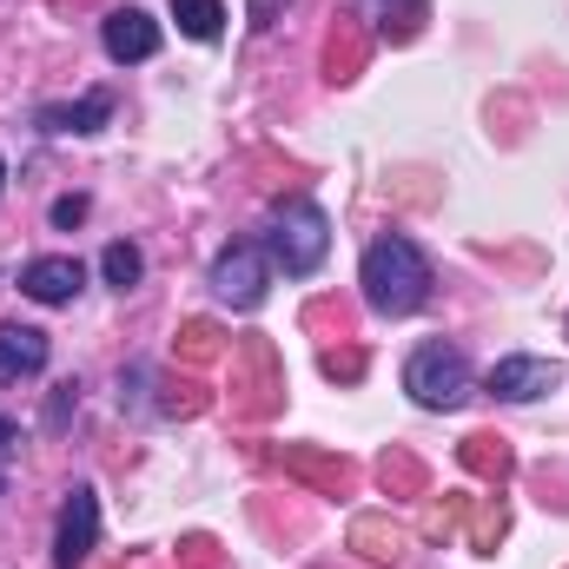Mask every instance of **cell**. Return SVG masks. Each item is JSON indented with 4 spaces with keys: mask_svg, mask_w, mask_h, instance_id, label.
<instances>
[{
    "mask_svg": "<svg viewBox=\"0 0 569 569\" xmlns=\"http://www.w3.org/2000/svg\"><path fill=\"white\" fill-rule=\"evenodd\" d=\"M266 252H272V266H279L284 279H311V272L325 266V252H331V219H325V206H318V199H284V206H272V219H266Z\"/></svg>",
    "mask_w": 569,
    "mask_h": 569,
    "instance_id": "2",
    "label": "cell"
},
{
    "mask_svg": "<svg viewBox=\"0 0 569 569\" xmlns=\"http://www.w3.org/2000/svg\"><path fill=\"white\" fill-rule=\"evenodd\" d=\"M47 371V331L40 325H0V385Z\"/></svg>",
    "mask_w": 569,
    "mask_h": 569,
    "instance_id": "9",
    "label": "cell"
},
{
    "mask_svg": "<svg viewBox=\"0 0 569 569\" xmlns=\"http://www.w3.org/2000/svg\"><path fill=\"white\" fill-rule=\"evenodd\" d=\"M166 7H172V20H179L186 40H219L226 33V7L219 0H166Z\"/></svg>",
    "mask_w": 569,
    "mask_h": 569,
    "instance_id": "11",
    "label": "cell"
},
{
    "mask_svg": "<svg viewBox=\"0 0 569 569\" xmlns=\"http://www.w3.org/2000/svg\"><path fill=\"white\" fill-rule=\"evenodd\" d=\"M405 391H411L425 411H457V405H470L477 371H470V358H463L457 345L430 338V345H418V351L405 358Z\"/></svg>",
    "mask_w": 569,
    "mask_h": 569,
    "instance_id": "3",
    "label": "cell"
},
{
    "mask_svg": "<svg viewBox=\"0 0 569 569\" xmlns=\"http://www.w3.org/2000/svg\"><path fill=\"white\" fill-rule=\"evenodd\" d=\"M100 543V490L93 483H73L67 503H60V523H53V563L80 569Z\"/></svg>",
    "mask_w": 569,
    "mask_h": 569,
    "instance_id": "5",
    "label": "cell"
},
{
    "mask_svg": "<svg viewBox=\"0 0 569 569\" xmlns=\"http://www.w3.org/2000/svg\"><path fill=\"white\" fill-rule=\"evenodd\" d=\"M557 378H563V371H557L550 358H523V351H517V358H497L483 385H490L503 405H537L543 391H557Z\"/></svg>",
    "mask_w": 569,
    "mask_h": 569,
    "instance_id": "7",
    "label": "cell"
},
{
    "mask_svg": "<svg viewBox=\"0 0 569 569\" xmlns=\"http://www.w3.org/2000/svg\"><path fill=\"white\" fill-rule=\"evenodd\" d=\"M80 284H87V266L80 259H33V266H20V291L33 298V305H73L80 298Z\"/></svg>",
    "mask_w": 569,
    "mask_h": 569,
    "instance_id": "8",
    "label": "cell"
},
{
    "mask_svg": "<svg viewBox=\"0 0 569 569\" xmlns=\"http://www.w3.org/2000/svg\"><path fill=\"white\" fill-rule=\"evenodd\" d=\"M358 284H365V305H371L378 318H411V311H425V298H430L425 246L405 239V232L371 239V246H365V266H358Z\"/></svg>",
    "mask_w": 569,
    "mask_h": 569,
    "instance_id": "1",
    "label": "cell"
},
{
    "mask_svg": "<svg viewBox=\"0 0 569 569\" xmlns=\"http://www.w3.org/2000/svg\"><path fill=\"white\" fill-rule=\"evenodd\" d=\"M87 219V199L73 192V199H53V226H80Z\"/></svg>",
    "mask_w": 569,
    "mask_h": 569,
    "instance_id": "13",
    "label": "cell"
},
{
    "mask_svg": "<svg viewBox=\"0 0 569 569\" xmlns=\"http://www.w3.org/2000/svg\"><path fill=\"white\" fill-rule=\"evenodd\" d=\"M100 279L113 284V291H133V284L146 279V252L133 239H113V246L100 252Z\"/></svg>",
    "mask_w": 569,
    "mask_h": 569,
    "instance_id": "12",
    "label": "cell"
},
{
    "mask_svg": "<svg viewBox=\"0 0 569 569\" xmlns=\"http://www.w3.org/2000/svg\"><path fill=\"white\" fill-rule=\"evenodd\" d=\"M113 120V100L107 93H87V100H67V107H40V133L53 140H87Z\"/></svg>",
    "mask_w": 569,
    "mask_h": 569,
    "instance_id": "10",
    "label": "cell"
},
{
    "mask_svg": "<svg viewBox=\"0 0 569 569\" xmlns=\"http://www.w3.org/2000/svg\"><path fill=\"white\" fill-rule=\"evenodd\" d=\"M100 47H107L113 67H140V60L159 53V20H152L146 7H113V13L100 20Z\"/></svg>",
    "mask_w": 569,
    "mask_h": 569,
    "instance_id": "6",
    "label": "cell"
},
{
    "mask_svg": "<svg viewBox=\"0 0 569 569\" xmlns=\"http://www.w3.org/2000/svg\"><path fill=\"white\" fill-rule=\"evenodd\" d=\"M0 490H7V477H0Z\"/></svg>",
    "mask_w": 569,
    "mask_h": 569,
    "instance_id": "15",
    "label": "cell"
},
{
    "mask_svg": "<svg viewBox=\"0 0 569 569\" xmlns=\"http://www.w3.org/2000/svg\"><path fill=\"white\" fill-rule=\"evenodd\" d=\"M0 179H7V159H0Z\"/></svg>",
    "mask_w": 569,
    "mask_h": 569,
    "instance_id": "14",
    "label": "cell"
},
{
    "mask_svg": "<svg viewBox=\"0 0 569 569\" xmlns=\"http://www.w3.org/2000/svg\"><path fill=\"white\" fill-rule=\"evenodd\" d=\"M266 284H272V252H266V239H232V246L212 259V291H219V305H232V311H259V305H266Z\"/></svg>",
    "mask_w": 569,
    "mask_h": 569,
    "instance_id": "4",
    "label": "cell"
}]
</instances>
